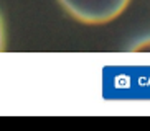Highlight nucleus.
<instances>
[{
  "mask_svg": "<svg viewBox=\"0 0 150 131\" xmlns=\"http://www.w3.org/2000/svg\"><path fill=\"white\" fill-rule=\"evenodd\" d=\"M4 41H5V36H4V23H2V18H0V51L4 49Z\"/></svg>",
  "mask_w": 150,
  "mask_h": 131,
  "instance_id": "f03ea898",
  "label": "nucleus"
},
{
  "mask_svg": "<svg viewBox=\"0 0 150 131\" xmlns=\"http://www.w3.org/2000/svg\"><path fill=\"white\" fill-rule=\"evenodd\" d=\"M73 18L88 25H102L127 8L130 0H58Z\"/></svg>",
  "mask_w": 150,
  "mask_h": 131,
  "instance_id": "f257e3e1",
  "label": "nucleus"
}]
</instances>
